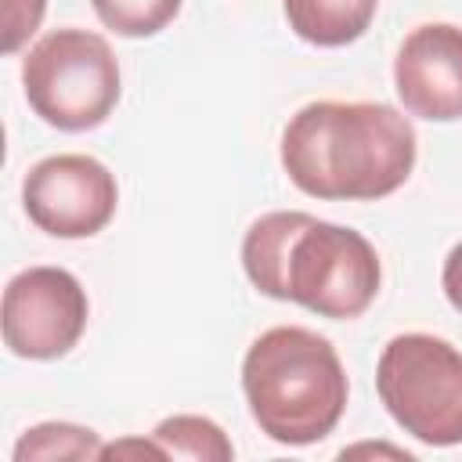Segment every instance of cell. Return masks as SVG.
<instances>
[{"label":"cell","instance_id":"obj_1","mask_svg":"<svg viewBox=\"0 0 462 462\" xmlns=\"http://www.w3.org/2000/svg\"><path fill=\"white\" fill-rule=\"evenodd\" d=\"M415 130L383 101H310L282 130L289 180L325 202H375L415 170Z\"/></svg>","mask_w":462,"mask_h":462},{"label":"cell","instance_id":"obj_2","mask_svg":"<svg viewBox=\"0 0 462 462\" xmlns=\"http://www.w3.org/2000/svg\"><path fill=\"white\" fill-rule=\"evenodd\" d=\"M242 390L260 433L285 448H307L339 426L350 383L325 336L278 325L260 332L245 350Z\"/></svg>","mask_w":462,"mask_h":462},{"label":"cell","instance_id":"obj_3","mask_svg":"<svg viewBox=\"0 0 462 462\" xmlns=\"http://www.w3.org/2000/svg\"><path fill=\"white\" fill-rule=\"evenodd\" d=\"M29 108L54 130L83 134L101 126L119 101V61L90 29H51L22 61Z\"/></svg>","mask_w":462,"mask_h":462},{"label":"cell","instance_id":"obj_4","mask_svg":"<svg viewBox=\"0 0 462 462\" xmlns=\"http://www.w3.org/2000/svg\"><path fill=\"white\" fill-rule=\"evenodd\" d=\"M390 419L430 448L462 444V350L430 332L393 336L375 365Z\"/></svg>","mask_w":462,"mask_h":462},{"label":"cell","instance_id":"obj_5","mask_svg":"<svg viewBox=\"0 0 462 462\" xmlns=\"http://www.w3.org/2000/svg\"><path fill=\"white\" fill-rule=\"evenodd\" d=\"M383 267L375 245L343 224L310 217L292 238L285 263V300L318 318H361L379 296Z\"/></svg>","mask_w":462,"mask_h":462},{"label":"cell","instance_id":"obj_6","mask_svg":"<svg viewBox=\"0 0 462 462\" xmlns=\"http://www.w3.org/2000/svg\"><path fill=\"white\" fill-rule=\"evenodd\" d=\"M90 318L79 278L65 267H25L4 289V343L14 357H65Z\"/></svg>","mask_w":462,"mask_h":462},{"label":"cell","instance_id":"obj_7","mask_svg":"<svg viewBox=\"0 0 462 462\" xmlns=\"http://www.w3.org/2000/svg\"><path fill=\"white\" fill-rule=\"evenodd\" d=\"M22 206L51 238H90L116 217L119 184L94 155H47L25 173Z\"/></svg>","mask_w":462,"mask_h":462},{"label":"cell","instance_id":"obj_8","mask_svg":"<svg viewBox=\"0 0 462 462\" xmlns=\"http://www.w3.org/2000/svg\"><path fill=\"white\" fill-rule=\"evenodd\" d=\"M393 87L408 116L430 123L462 119V29L451 22L411 29L393 58Z\"/></svg>","mask_w":462,"mask_h":462},{"label":"cell","instance_id":"obj_9","mask_svg":"<svg viewBox=\"0 0 462 462\" xmlns=\"http://www.w3.org/2000/svg\"><path fill=\"white\" fill-rule=\"evenodd\" d=\"M307 220H310V213H303V209H274L249 224L245 238H242V267H245V278L263 296L285 300L289 249Z\"/></svg>","mask_w":462,"mask_h":462},{"label":"cell","instance_id":"obj_10","mask_svg":"<svg viewBox=\"0 0 462 462\" xmlns=\"http://www.w3.org/2000/svg\"><path fill=\"white\" fill-rule=\"evenodd\" d=\"M289 29L314 47H346L361 40L379 0H282Z\"/></svg>","mask_w":462,"mask_h":462},{"label":"cell","instance_id":"obj_11","mask_svg":"<svg viewBox=\"0 0 462 462\" xmlns=\"http://www.w3.org/2000/svg\"><path fill=\"white\" fill-rule=\"evenodd\" d=\"M152 437L159 440L166 458H195V462H227V458H235L231 440L206 415H170L152 430Z\"/></svg>","mask_w":462,"mask_h":462},{"label":"cell","instance_id":"obj_12","mask_svg":"<svg viewBox=\"0 0 462 462\" xmlns=\"http://www.w3.org/2000/svg\"><path fill=\"white\" fill-rule=\"evenodd\" d=\"M101 437L76 422H40L14 444V462H54V458H101Z\"/></svg>","mask_w":462,"mask_h":462},{"label":"cell","instance_id":"obj_13","mask_svg":"<svg viewBox=\"0 0 462 462\" xmlns=\"http://www.w3.org/2000/svg\"><path fill=\"white\" fill-rule=\"evenodd\" d=\"M97 22L105 29H112L116 36H130V40H144L162 32L177 11L180 0H90Z\"/></svg>","mask_w":462,"mask_h":462},{"label":"cell","instance_id":"obj_14","mask_svg":"<svg viewBox=\"0 0 462 462\" xmlns=\"http://www.w3.org/2000/svg\"><path fill=\"white\" fill-rule=\"evenodd\" d=\"M47 11V0H4V29H0V51L18 54L29 36L40 29Z\"/></svg>","mask_w":462,"mask_h":462},{"label":"cell","instance_id":"obj_15","mask_svg":"<svg viewBox=\"0 0 462 462\" xmlns=\"http://www.w3.org/2000/svg\"><path fill=\"white\" fill-rule=\"evenodd\" d=\"M126 455L130 458H144V455L148 458H166V451L159 448L155 437H148V440L144 437H130V440H116V444L101 448V458H126Z\"/></svg>","mask_w":462,"mask_h":462},{"label":"cell","instance_id":"obj_16","mask_svg":"<svg viewBox=\"0 0 462 462\" xmlns=\"http://www.w3.org/2000/svg\"><path fill=\"white\" fill-rule=\"evenodd\" d=\"M440 285H444V296L448 303L462 314V242L444 256V271H440Z\"/></svg>","mask_w":462,"mask_h":462}]
</instances>
